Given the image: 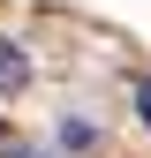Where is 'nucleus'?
<instances>
[{
	"label": "nucleus",
	"mask_w": 151,
	"mask_h": 158,
	"mask_svg": "<svg viewBox=\"0 0 151 158\" xmlns=\"http://www.w3.org/2000/svg\"><path fill=\"white\" fill-rule=\"evenodd\" d=\"M23 83H30V53L15 45V38H0V98H15Z\"/></svg>",
	"instance_id": "nucleus-1"
},
{
	"label": "nucleus",
	"mask_w": 151,
	"mask_h": 158,
	"mask_svg": "<svg viewBox=\"0 0 151 158\" xmlns=\"http://www.w3.org/2000/svg\"><path fill=\"white\" fill-rule=\"evenodd\" d=\"M0 158H45V151H23V143L8 135V128H0Z\"/></svg>",
	"instance_id": "nucleus-2"
},
{
	"label": "nucleus",
	"mask_w": 151,
	"mask_h": 158,
	"mask_svg": "<svg viewBox=\"0 0 151 158\" xmlns=\"http://www.w3.org/2000/svg\"><path fill=\"white\" fill-rule=\"evenodd\" d=\"M136 113H144V128H151V83H136Z\"/></svg>",
	"instance_id": "nucleus-3"
}]
</instances>
